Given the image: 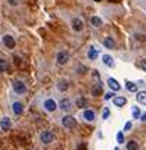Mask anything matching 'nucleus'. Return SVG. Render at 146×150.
<instances>
[{
    "mask_svg": "<svg viewBox=\"0 0 146 150\" xmlns=\"http://www.w3.org/2000/svg\"><path fill=\"white\" fill-rule=\"evenodd\" d=\"M102 93V84H96V87L92 88V94L93 96H99Z\"/></svg>",
    "mask_w": 146,
    "mask_h": 150,
    "instance_id": "obj_22",
    "label": "nucleus"
},
{
    "mask_svg": "<svg viewBox=\"0 0 146 150\" xmlns=\"http://www.w3.org/2000/svg\"><path fill=\"white\" fill-rule=\"evenodd\" d=\"M142 69L146 72V60H142Z\"/></svg>",
    "mask_w": 146,
    "mask_h": 150,
    "instance_id": "obj_31",
    "label": "nucleus"
},
{
    "mask_svg": "<svg viewBox=\"0 0 146 150\" xmlns=\"http://www.w3.org/2000/svg\"><path fill=\"white\" fill-rule=\"evenodd\" d=\"M71 27H72V30H74L75 33H80V31H83L84 24H83V21L80 18H74V19H72V22H71Z\"/></svg>",
    "mask_w": 146,
    "mask_h": 150,
    "instance_id": "obj_7",
    "label": "nucleus"
},
{
    "mask_svg": "<svg viewBox=\"0 0 146 150\" xmlns=\"http://www.w3.org/2000/svg\"><path fill=\"white\" fill-rule=\"evenodd\" d=\"M131 127H133V124H131V122H125V125H124V131H130V129H131Z\"/></svg>",
    "mask_w": 146,
    "mask_h": 150,
    "instance_id": "obj_29",
    "label": "nucleus"
},
{
    "mask_svg": "<svg viewBox=\"0 0 146 150\" xmlns=\"http://www.w3.org/2000/svg\"><path fill=\"white\" fill-rule=\"evenodd\" d=\"M71 106H72L71 99H62V100L59 102V108H61L62 110H69V109H71Z\"/></svg>",
    "mask_w": 146,
    "mask_h": 150,
    "instance_id": "obj_14",
    "label": "nucleus"
},
{
    "mask_svg": "<svg viewBox=\"0 0 146 150\" xmlns=\"http://www.w3.org/2000/svg\"><path fill=\"white\" fill-rule=\"evenodd\" d=\"M12 110L15 112V115H22L24 113V105L21 103V102H14L12 103Z\"/></svg>",
    "mask_w": 146,
    "mask_h": 150,
    "instance_id": "obj_9",
    "label": "nucleus"
},
{
    "mask_svg": "<svg viewBox=\"0 0 146 150\" xmlns=\"http://www.w3.org/2000/svg\"><path fill=\"white\" fill-rule=\"evenodd\" d=\"M127 150H139V144L134 140H131L127 143Z\"/></svg>",
    "mask_w": 146,
    "mask_h": 150,
    "instance_id": "obj_21",
    "label": "nucleus"
},
{
    "mask_svg": "<svg viewBox=\"0 0 146 150\" xmlns=\"http://www.w3.org/2000/svg\"><path fill=\"white\" fill-rule=\"evenodd\" d=\"M140 119H142V121H146V112H145L143 115H140Z\"/></svg>",
    "mask_w": 146,
    "mask_h": 150,
    "instance_id": "obj_32",
    "label": "nucleus"
},
{
    "mask_svg": "<svg viewBox=\"0 0 146 150\" xmlns=\"http://www.w3.org/2000/svg\"><path fill=\"white\" fill-rule=\"evenodd\" d=\"M43 108H44L46 112L52 113V112H55V110L58 109V105H56L55 100H52V99H46V100L43 102Z\"/></svg>",
    "mask_w": 146,
    "mask_h": 150,
    "instance_id": "obj_5",
    "label": "nucleus"
},
{
    "mask_svg": "<svg viewBox=\"0 0 146 150\" xmlns=\"http://www.w3.org/2000/svg\"><path fill=\"white\" fill-rule=\"evenodd\" d=\"M83 118L86 119V121H89V122H93L95 121V118H96V115H95V112L93 110H84L83 112Z\"/></svg>",
    "mask_w": 146,
    "mask_h": 150,
    "instance_id": "obj_16",
    "label": "nucleus"
},
{
    "mask_svg": "<svg viewBox=\"0 0 146 150\" xmlns=\"http://www.w3.org/2000/svg\"><path fill=\"white\" fill-rule=\"evenodd\" d=\"M95 2H102V0H95Z\"/></svg>",
    "mask_w": 146,
    "mask_h": 150,
    "instance_id": "obj_35",
    "label": "nucleus"
},
{
    "mask_svg": "<svg viewBox=\"0 0 146 150\" xmlns=\"http://www.w3.org/2000/svg\"><path fill=\"white\" fill-rule=\"evenodd\" d=\"M18 2H19V0H9V3H11V5H14V6H16V5H18Z\"/></svg>",
    "mask_w": 146,
    "mask_h": 150,
    "instance_id": "obj_30",
    "label": "nucleus"
},
{
    "mask_svg": "<svg viewBox=\"0 0 146 150\" xmlns=\"http://www.w3.org/2000/svg\"><path fill=\"white\" fill-rule=\"evenodd\" d=\"M117 141H118V144H122V143H124V132H122V131H118V134H117Z\"/></svg>",
    "mask_w": 146,
    "mask_h": 150,
    "instance_id": "obj_25",
    "label": "nucleus"
},
{
    "mask_svg": "<svg viewBox=\"0 0 146 150\" xmlns=\"http://www.w3.org/2000/svg\"><path fill=\"white\" fill-rule=\"evenodd\" d=\"M69 59H71V56H69L68 52H59V53L56 54V62H58V65H66V63L69 62Z\"/></svg>",
    "mask_w": 146,
    "mask_h": 150,
    "instance_id": "obj_4",
    "label": "nucleus"
},
{
    "mask_svg": "<svg viewBox=\"0 0 146 150\" xmlns=\"http://www.w3.org/2000/svg\"><path fill=\"white\" fill-rule=\"evenodd\" d=\"M3 43H5V46L8 47V49H14L15 47V38L12 37V35H5L3 37Z\"/></svg>",
    "mask_w": 146,
    "mask_h": 150,
    "instance_id": "obj_11",
    "label": "nucleus"
},
{
    "mask_svg": "<svg viewBox=\"0 0 146 150\" xmlns=\"http://www.w3.org/2000/svg\"><path fill=\"white\" fill-rule=\"evenodd\" d=\"M125 88H127L128 91H131V93H137V84H134V83H131V81H127V83H125Z\"/></svg>",
    "mask_w": 146,
    "mask_h": 150,
    "instance_id": "obj_19",
    "label": "nucleus"
},
{
    "mask_svg": "<svg viewBox=\"0 0 146 150\" xmlns=\"http://www.w3.org/2000/svg\"><path fill=\"white\" fill-rule=\"evenodd\" d=\"M98 56H99V50H98L95 46H93V47H90V49H89V52H87V57H89L90 60H95Z\"/></svg>",
    "mask_w": 146,
    "mask_h": 150,
    "instance_id": "obj_15",
    "label": "nucleus"
},
{
    "mask_svg": "<svg viewBox=\"0 0 146 150\" xmlns=\"http://www.w3.org/2000/svg\"><path fill=\"white\" fill-rule=\"evenodd\" d=\"M12 87H14L15 93H18V94H25V93H27V86H25V83L21 81V80H15V81L12 83Z\"/></svg>",
    "mask_w": 146,
    "mask_h": 150,
    "instance_id": "obj_2",
    "label": "nucleus"
},
{
    "mask_svg": "<svg viewBox=\"0 0 146 150\" xmlns=\"http://www.w3.org/2000/svg\"><path fill=\"white\" fill-rule=\"evenodd\" d=\"M62 125H63L65 128L71 129V128H74V127L77 125V119H75L74 116H71V115H65V116L62 118Z\"/></svg>",
    "mask_w": 146,
    "mask_h": 150,
    "instance_id": "obj_3",
    "label": "nucleus"
},
{
    "mask_svg": "<svg viewBox=\"0 0 146 150\" xmlns=\"http://www.w3.org/2000/svg\"><path fill=\"white\" fill-rule=\"evenodd\" d=\"M53 140H55V135H53L52 131H49V129L41 131V134H40V143L41 144H50V143H53Z\"/></svg>",
    "mask_w": 146,
    "mask_h": 150,
    "instance_id": "obj_1",
    "label": "nucleus"
},
{
    "mask_svg": "<svg viewBox=\"0 0 146 150\" xmlns=\"http://www.w3.org/2000/svg\"><path fill=\"white\" fill-rule=\"evenodd\" d=\"M56 87H58V90H59V91H66V90L69 88V81H68V80H65V78H61V80L58 81Z\"/></svg>",
    "mask_w": 146,
    "mask_h": 150,
    "instance_id": "obj_8",
    "label": "nucleus"
},
{
    "mask_svg": "<svg viewBox=\"0 0 146 150\" xmlns=\"http://www.w3.org/2000/svg\"><path fill=\"white\" fill-rule=\"evenodd\" d=\"M112 103H114L117 108H122V106L127 103V99H125V97H121V96H115V97L112 99Z\"/></svg>",
    "mask_w": 146,
    "mask_h": 150,
    "instance_id": "obj_13",
    "label": "nucleus"
},
{
    "mask_svg": "<svg viewBox=\"0 0 146 150\" xmlns=\"http://www.w3.org/2000/svg\"><path fill=\"white\" fill-rule=\"evenodd\" d=\"M12 128V119L8 118V116H3L0 119V129L2 131H9Z\"/></svg>",
    "mask_w": 146,
    "mask_h": 150,
    "instance_id": "obj_6",
    "label": "nucleus"
},
{
    "mask_svg": "<svg viewBox=\"0 0 146 150\" xmlns=\"http://www.w3.org/2000/svg\"><path fill=\"white\" fill-rule=\"evenodd\" d=\"M8 69V62L5 59H0V72H5Z\"/></svg>",
    "mask_w": 146,
    "mask_h": 150,
    "instance_id": "obj_24",
    "label": "nucleus"
},
{
    "mask_svg": "<svg viewBox=\"0 0 146 150\" xmlns=\"http://www.w3.org/2000/svg\"><path fill=\"white\" fill-rule=\"evenodd\" d=\"M108 86H109V88L112 91H120L121 90V86H120V83L115 78H108Z\"/></svg>",
    "mask_w": 146,
    "mask_h": 150,
    "instance_id": "obj_10",
    "label": "nucleus"
},
{
    "mask_svg": "<svg viewBox=\"0 0 146 150\" xmlns=\"http://www.w3.org/2000/svg\"><path fill=\"white\" fill-rule=\"evenodd\" d=\"M131 113H133V118H134V119H139V118H140V109H139L137 106H133Z\"/></svg>",
    "mask_w": 146,
    "mask_h": 150,
    "instance_id": "obj_23",
    "label": "nucleus"
},
{
    "mask_svg": "<svg viewBox=\"0 0 146 150\" xmlns=\"http://www.w3.org/2000/svg\"><path fill=\"white\" fill-rule=\"evenodd\" d=\"M102 62H103V65L108 66V68H114V66H115V62H114L112 56H109V54H103V56H102Z\"/></svg>",
    "mask_w": 146,
    "mask_h": 150,
    "instance_id": "obj_12",
    "label": "nucleus"
},
{
    "mask_svg": "<svg viewBox=\"0 0 146 150\" xmlns=\"http://www.w3.org/2000/svg\"><path fill=\"white\" fill-rule=\"evenodd\" d=\"M90 22H92L93 27H100V25H102V19H100L99 16H92V18H90Z\"/></svg>",
    "mask_w": 146,
    "mask_h": 150,
    "instance_id": "obj_20",
    "label": "nucleus"
},
{
    "mask_svg": "<svg viewBox=\"0 0 146 150\" xmlns=\"http://www.w3.org/2000/svg\"><path fill=\"white\" fill-rule=\"evenodd\" d=\"M114 97H115V96H114V93H112V91H109V93H106V94L103 96V99H105V100H111V99H114Z\"/></svg>",
    "mask_w": 146,
    "mask_h": 150,
    "instance_id": "obj_28",
    "label": "nucleus"
},
{
    "mask_svg": "<svg viewBox=\"0 0 146 150\" xmlns=\"http://www.w3.org/2000/svg\"><path fill=\"white\" fill-rule=\"evenodd\" d=\"M78 150H86V146H84V144H81V146H80V149H78Z\"/></svg>",
    "mask_w": 146,
    "mask_h": 150,
    "instance_id": "obj_33",
    "label": "nucleus"
},
{
    "mask_svg": "<svg viewBox=\"0 0 146 150\" xmlns=\"http://www.w3.org/2000/svg\"><path fill=\"white\" fill-rule=\"evenodd\" d=\"M114 150H120V149H118V147H115V149H114Z\"/></svg>",
    "mask_w": 146,
    "mask_h": 150,
    "instance_id": "obj_34",
    "label": "nucleus"
},
{
    "mask_svg": "<svg viewBox=\"0 0 146 150\" xmlns=\"http://www.w3.org/2000/svg\"><path fill=\"white\" fill-rule=\"evenodd\" d=\"M136 100L142 105H146V91H137L136 94Z\"/></svg>",
    "mask_w": 146,
    "mask_h": 150,
    "instance_id": "obj_17",
    "label": "nucleus"
},
{
    "mask_svg": "<svg viewBox=\"0 0 146 150\" xmlns=\"http://www.w3.org/2000/svg\"><path fill=\"white\" fill-rule=\"evenodd\" d=\"M86 105H87V100H86V99L80 97V99L77 100V106H78V108H83V106H86Z\"/></svg>",
    "mask_w": 146,
    "mask_h": 150,
    "instance_id": "obj_26",
    "label": "nucleus"
},
{
    "mask_svg": "<svg viewBox=\"0 0 146 150\" xmlns=\"http://www.w3.org/2000/svg\"><path fill=\"white\" fill-rule=\"evenodd\" d=\"M109 113H111V112H109V109H108V108H105V109H103V112H102V119H108Z\"/></svg>",
    "mask_w": 146,
    "mask_h": 150,
    "instance_id": "obj_27",
    "label": "nucleus"
},
{
    "mask_svg": "<svg viewBox=\"0 0 146 150\" xmlns=\"http://www.w3.org/2000/svg\"><path fill=\"white\" fill-rule=\"evenodd\" d=\"M103 46H105L106 49H114V47H115V41H114L111 37H106V38L103 40Z\"/></svg>",
    "mask_w": 146,
    "mask_h": 150,
    "instance_id": "obj_18",
    "label": "nucleus"
}]
</instances>
